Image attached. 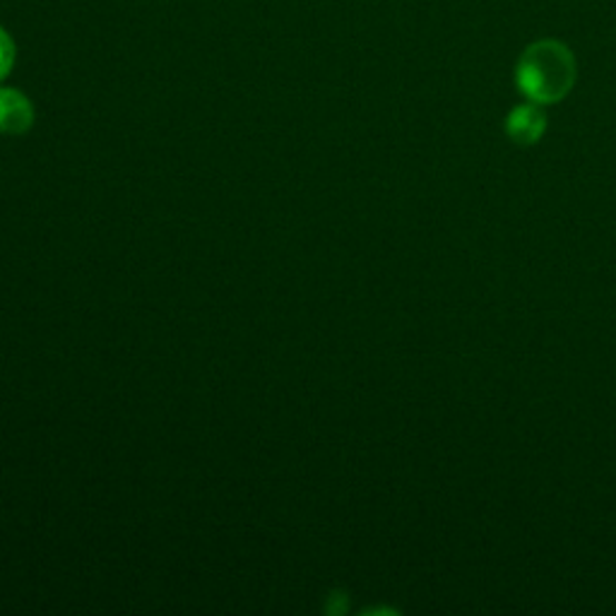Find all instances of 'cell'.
Segmentation results:
<instances>
[{
  "instance_id": "cell-1",
  "label": "cell",
  "mask_w": 616,
  "mask_h": 616,
  "mask_svg": "<svg viewBox=\"0 0 616 616\" xmlns=\"http://www.w3.org/2000/svg\"><path fill=\"white\" fill-rule=\"evenodd\" d=\"M520 92L535 105L564 99L576 82V61L562 41L545 39L527 47L516 68Z\"/></svg>"
},
{
  "instance_id": "cell-2",
  "label": "cell",
  "mask_w": 616,
  "mask_h": 616,
  "mask_svg": "<svg viewBox=\"0 0 616 616\" xmlns=\"http://www.w3.org/2000/svg\"><path fill=\"white\" fill-rule=\"evenodd\" d=\"M34 123V109L18 90H0V133L22 136Z\"/></svg>"
},
{
  "instance_id": "cell-3",
  "label": "cell",
  "mask_w": 616,
  "mask_h": 616,
  "mask_svg": "<svg viewBox=\"0 0 616 616\" xmlns=\"http://www.w3.org/2000/svg\"><path fill=\"white\" fill-rule=\"evenodd\" d=\"M547 128V116L539 109V105H523L510 111L506 130L513 142L518 145H533L542 136H545Z\"/></svg>"
},
{
  "instance_id": "cell-4",
  "label": "cell",
  "mask_w": 616,
  "mask_h": 616,
  "mask_svg": "<svg viewBox=\"0 0 616 616\" xmlns=\"http://www.w3.org/2000/svg\"><path fill=\"white\" fill-rule=\"evenodd\" d=\"M14 63V43L10 34L0 27V80H3Z\"/></svg>"
}]
</instances>
